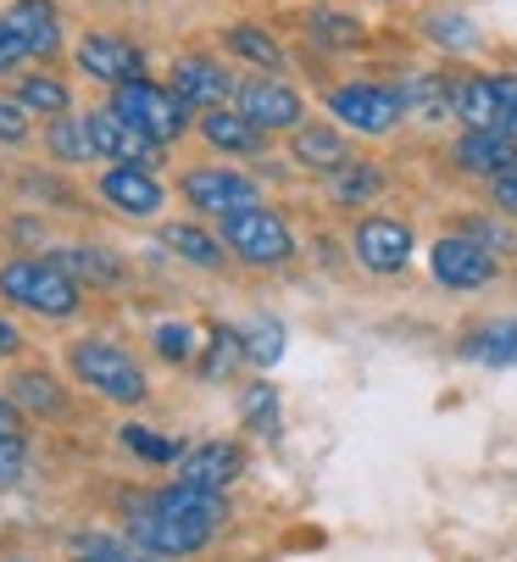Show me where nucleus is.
Masks as SVG:
<instances>
[{
  "mask_svg": "<svg viewBox=\"0 0 517 562\" xmlns=\"http://www.w3.org/2000/svg\"><path fill=\"white\" fill-rule=\"evenodd\" d=\"M223 40H228V50H234V56L256 61L262 72H279V67H284V50H279V40H273L268 29H256V23H234Z\"/></svg>",
  "mask_w": 517,
  "mask_h": 562,
  "instance_id": "24",
  "label": "nucleus"
},
{
  "mask_svg": "<svg viewBox=\"0 0 517 562\" xmlns=\"http://www.w3.org/2000/svg\"><path fill=\"white\" fill-rule=\"evenodd\" d=\"M72 373L106 401H139L145 395V368L112 340H78L72 346Z\"/></svg>",
  "mask_w": 517,
  "mask_h": 562,
  "instance_id": "5",
  "label": "nucleus"
},
{
  "mask_svg": "<svg viewBox=\"0 0 517 562\" xmlns=\"http://www.w3.org/2000/svg\"><path fill=\"white\" fill-rule=\"evenodd\" d=\"M239 112L268 134H279V128L295 134L306 123V101L284 85V78H250V85H239Z\"/></svg>",
  "mask_w": 517,
  "mask_h": 562,
  "instance_id": "10",
  "label": "nucleus"
},
{
  "mask_svg": "<svg viewBox=\"0 0 517 562\" xmlns=\"http://www.w3.org/2000/svg\"><path fill=\"white\" fill-rule=\"evenodd\" d=\"M245 357V335H234V329H217L212 335V357H206V373L217 379V373H228L234 362Z\"/></svg>",
  "mask_w": 517,
  "mask_h": 562,
  "instance_id": "37",
  "label": "nucleus"
},
{
  "mask_svg": "<svg viewBox=\"0 0 517 562\" xmlns=\"http://www.w3.org/2000/svg\"><path fill=\"white\" fill-rule=\"evenodd\" d=\"M112 112L117 117H128L134 128H145L150 139H179L184 134V123H190V106L172 95V90H161V85H150V78H134V85H117L112 90Z\"/></svg>",
  "mask_w": 517,
  "mask_h": 562,
  "instance_id": "6",
  "label": "nucleus"
},
{
  "mask_svg": "<svg viewBox=\"0 0 517 562\" xmlns=\"http://www.w3.org/2000/svg\"><path fill=\"white\" fill-rule=\"evenodd\" d=\"M18 106H29V112H45V117H61L67 112V85L61 78H23L18 85Z\"/></svg>",
  "mask_w": 517,
  "mask_h": 562,
  "instance_id": "29",
  "label": "nucleus"
},
{
  "mask_svg": "<svg viewBox=\"0 0 517 562\" xmlns=\"http://www.w3.org/2000/svg\"><path fill=\"white\" fill-rule=\"evenodd\" d=\"M451 162L473 179H501L512 162H517V139L512 134H495V128H468L457 145H451Z\"/></svg>",
  "mask_w": 517,
  "mask_h": 562,
  "instance_id": "16",
  "label": "nucleus"
},
{
  "mask_svg": "<svg viewBox=\"0 0 517 562\" xmlns=\"http://www.w3.org/2000/svg\"><path fill=\"white\" fill-rule=\"evenodd\" d=\"M95 134V156H112V162H134V168H161V139H150L145 128H134L128 117H117L112 106L106 112H83Z\"/></svg>",
  "mask_w": 517,
  "mask_h": 562,
  "instance_id": "9",
  "label": "nucleus"
},
{
  "mask_svg": "<svg viewBox=\"0 0 517 562\" xmlns=\"http://www.w3.org/2000/svg\"><path fill=\"white\" fill-rule=\"evenodd\" d=\"M239 413H245L250 429H262V435H268V429L279 424V395H273L268 384H250V390L239 395Z\"/></svg>",
  "mask_w": 517,
  "mask_h": 562,
  "instance_id": "35",
  "label": "nucleus"
},
{
  "mask_svg": "<svg viewBox=\"0 0 517 562\" xmlns=\"http://www.w3.org/2000/svg\"><path fill=\"white\" fill-rule=\"evenodd\" d=\"M328 112H334V123H345L351 134H368V139H384V134H395L401 128V117H406V101H401V85H339V90H328Z\"/></svg>",
  "mask_w": 517,
  "mask_h": 562,
  "instance_id": "4",
  "label": "nucleus"
},
{
  "mask_svg": "<svg viewBox=\"0 0 517 562\" xmlns=\"http://www.w3.org/2000/svg\"><path fill=\"white\" fill-rule=\"evenodd\" d=\"M167 251H179L195 268H223V246H217L206 228H195V223H172L167 228Z\"/></svg>",
  "mask_w": 517,
  "mask_h": 562,
  "instance_id": "26",
  "label": "nucleus"
},
{
  "mask_svg": "<svg viewBox=\"0 0 517 562\" xmlns=\"http://www.w3.org/2000/svg\"><path fill=\"white\" fill-rule=\"evenodd\" d=\"M78 67L117 90V85H134V78L145 72V56H139L128 40H117V34H83V45H78Z\"/></svg>",
  "mask_w": 517,
  "mask_h": 562,
  "instance_id": "12",
  "label": "nucleus"
},
{
  "mask_svg": "<svg viewBox=\"0 0 517 562\" xmlns=\"http://www.w3.org/2000/svg\"><path fill=\"white\" fill-rule=\"evenodd\" d=\"M101 195H106L117 212H128V217H156L161 201H167V190L156 184V173H150V168H134V162L106 168V173H101Z\"/></svg>",
  "mask_w": 517,
  "mask_h": 562,
  "instance_id": "13",
  "label": "nucleus"
},
{
  "mask_svg": "<svg viewBox=\"0 0 517 562\" xmlns=\"http://www.w3.org/2000/svg\"><path fill=\"white\" fill-rule=\"evenodd\" d=\"M239 468H245L239 446H223V440L195 446V451L179 457V479H184V485H201V491H228L239 479Z\"/></svg>",
  "mask_w": 517,
  "mask_h": 562,
  "instance_id": "17",
  "label": "nucleus"
},
{
  "mask_svg": "<svg viewBox=\"0 0 517 562\" xmlns=\"http://www.w3.org/2000/svg\"><path fill=\"white\" fill-rule=\"evenodd\" d=\"M228 518V502L223 491H201V485H184V479H172L167 491L145 496L134 513H128V540L156 551V557H190L201 551Z\"/></svg>",
  "mask_w": 517,
  "mask_h": 562,
  "instance_id": "1",
  "label": "nucleus"
},
{
  "mask_svg": "<svg viewBox=\"0 0 517 562\" xmlns=\"http://www.w3.org/2000/svg\"><path fill=\"white\" fill-rule=\"evenodd\" d=\"M201 134H206V145H217L223 156H256V150H262V139H268V128H256L245 112H228V106H212V112L201 117Z\"/></svg>",
  "mask_w": 517,
  "mask_h": 562,
  "instance_id": "20",
  "label": "nucleus"
},
{
  "mask_svg": "<svg viewBox=\"0 0 517 562\" xmlns=\"http://www.w3.org/2000/svg\"><path fill=\"white\" fill-rule=\"evenodd\" d=\"M428 268H435V279L446 284V290H484L490 279H495V251L490 246H479V239L462 228V234H446V239H435V251H428Z\"/></svg>",
  "mask_w": 517,
  "mask_h": 562,
  "instance_id": "7",
  "label": "nucleus"
},
{
  "mask_svg": "<svg viewBox=\"0 0 517 562\" xmlns=\"http://www.w3.org/2000/svg\"><path fill=\"white\" fill-rule=\"evenodd\" d=\"M56 262L78 279H90V284H112L123 273V262H112L106 251H56Z\"/></svg>",
  "mask_w": 517,
  "mask_h": 562,
  "instance_id": "31",
  "label": "nucleus"
},
{
  "mask_svg": "<svg viewBox=\"0 0 517 562\" xmlns=\"http://www.w3.org/2000/svg\"><path fill=\"white\" fill-rule=\"evenodd\" d=\"M245 357L262 362V368H273V362L284 357V324H273V317L250 324V329H245Z\"/></svg>",
  "mask_w": 517,
  "mask_h": 562,
  "instance_id": "32",
  "label": "nucleus"
},
{
  "mask_svg": "<svg viewBox=\"0 0 517 562\" xmlns=\"http://www.w3.org/2000/svg\"><path fill=\"white\" fill-rule=\"evenodd\" d=\"M0 435H23V407L12 401V390L0 395Z\"/></svg>",
  "mask_w": 517,
  "mask_h": 562,
  "instance_id": "43",
  "label": "nucleus"
},
{
  "mask_svg": "<svg viewBox=\"0 0 517 562\" xmlns=\"http://www.w3.org/2000/svg\"><path fill=\"white\" fill-rule=\"evenodd\" d=\"M457 351L468 362H484V368H517V317H495V324L468 329Z\"/></svg>",
  "mask_w": 517,
  "mask_h": 562,
  "instance_id": "21",
  "label": "nucleus"
},
{
  "mask_svg": "<svg viewBox=\"0 0 517 562\" xmlns=\"http://www.w3.org/2000/svg\"><path fill=\"white\" fill-rule=\"evenodd\" d=\"M495 78V95H501V112H506V134L517 139V72H490Z\"/></svg>",
  "mask_w": 517,
  "mask_h": 562,
  "instance_id": "39",
  "label": "nucleus"
},
{
  "mask_svg": "<svg viewBox=\"0 0 517 562\" xmlns=\"http://www.w3.org/2000/svg\"><path fill=\"white\" fill-rule=\"evenodd\" d=\"M172 95H179L184 106H228V95H234V78L217 67V61H206V56H184V61H172V85H167Z\"/></svg>",
  "mask_w": 517,
  "mask_h": 562,
  "instance_id": "15",
  "label": "nucleus"
},
{
  "mask_svg": "<svg viewBox=\"0 0 517 562\" xmlns=\"http://www.w3.org/2000/svg\"><path fill=\"white\" fill-rule=\"evenodd\" d=\"M290 150H295V162L312 168V173H339L345 162H351V139H345L339 128H328V123H301Z\"/></svg>",
  "mask_w": 517,
  "mask_h": 562,
  "instance_id": "18",
  "label": "nucleus"
},
{
  "mask_svg": "<svg viewBox=\"0 0 517 562\" xmlns=\"http://www.w3.org/2000/svg\"><path fill=\"white\" fill-rule=\"evenodd\" d=\"M156 351H161L167 362H190V357H195L190 324H161V329H156Z\"/></svg>",
  "mask_w": 517,
  "mask_h": 562,
  "instance_id": "36",
  "label": "nucleus"
},
{
  "mask_svg": "<svg viewBox=\"0 0 517 562\" xmlns=\"http://www.w3.org/2000/svg\"><path fill=\"white\" fill-rule=\"evenodd\" d=\"M72 551H78V562H172V557H156V551H145V546H123V540H72Z\"/></svg>",
  "mask_w": 517,
  "mask_h": 562,
  "instance_id": "28",
  "label": "nucleus"
},
{
  "mask_svg": "<svg viewBox=\"0 0 517 562\" xmlns=\"http://www.w3.org/2000/svg\"><path fill=\"white\" fill-rule=\"evenodd\" d=\"M412 228L401 223V217H362L357 223V234H351V251H357V262L368 268V273H379V279H390V273H401L406 262H412Z\"/></svg>",
  "mask_w": 517,
  "mask_h": 562,
  "instance_id": "8",
  "label": "nucleus"
},
{
  "mask_svg": "<svg viewBox=\"0 0 517 562\" xmlns=\"http://www.w3.org/2000/svg\"><path fill=\"white\" fill-rule=\"evenodd\" d=\"M379 190H384V168L379 162H345L339 173H328L334 206H368Z\"/></svg>",
  "mask_w": 517,
  "mask_h": 562,
  "instance_id": "22",
  "label": "nucleus"
},
{
  "mask_svg": "<svg viewBox=\"0 0 517 562\" xmlns=\"http://www.w3.org/2000/svg\"><path fill=\"white\" fill-rule=\"evenodd\" d=\"M468 234H473V239H479V246H490V251H495V257H501V251H506V246H512V234H506V228H501V223H484V217H479V223H468Z\"/></svg>",
  "mask_w": 517,
  "mask_h": 562,
  "instance_id": "42",
  "label": "nucleus"
},
{
  "mask_svg": "<svg viewBox=\"0 0 517 562\" xmlns=\"http://www.w3.org/2000/svg\"><path fill=\"white\" fill-rule=\"evenodd\" d=\"M423 29H428V40H435L440 50H462V56H468V50L479 45L473 23H468V18H451V12H435V18H428Z\"/></svg>",
  "mask_w": 517,
  "mask_h": 562,
  "instance_id": "33",
  "label": "nucleus"
},
{
  "mask_svg": "<svg viewBox=\"0 0 517 562\" xmlns=\"http://www.w3.org/2000/svg\"><path fill=\"white\" fill-rule=\"evenodd\" d=\"M217 223H223V246H228L239 262H250V268H284V262L295 257V234H290V223H284L268 201L234 206V212H223Z\"/></svg>",
  "mask_w": 517,
  "mask_h": 562,
  "instance_id": "2",
  "label": "nucleus"
},
{
  "mask_svg": "<svg viewBox=\"0 0 517 562\" xmlns=\"http://www.w3.org/2000/svg\"><path fill=\"white\" fill-rule=\"evenodd\" d=\"M29 106H18V101H0V139L7 145H18V139H29V117H23Z\"/></svg>",
  "mask_w": 517,
  "mask_h": 562,
  "instance_id": "40",
  "label": "nucleus"
},
{
  "mask_svg": "<svg viewBox=\"0 0 517 562\" xmlns=\"http://www.w3.org/2000/svg\"><path fill=\"white\" fill-rule=\"evenodd\" d=\"M401 101L412 117L423 123H440L451 112V78H435V72H412L406 85H401Z\"/></svg>",
  "mask_w": 517,
  "mask_h": 562,
  "instance_id": "23",
  "label": "nucleus"
},
{
  "mask_svg": "<svg viewBox=\"0 0 517 562\" xmlns=\"http://www.w3.org/2000/svg\"><path fill=\"white\" fill-rule=\"evenodd\" d=\"M7 23L18 29V40H23L29 56H56L61 50V23H56L50 0H18V7L7 12Z\"/></svg>",
  "mask_w": 517,
  "mask_h": 562,
  "instance_id": "19",
  "label": "nucleus"
},
{
  "mask_svg": "<svg viewBox=\"0 0 517 562\" xmlns=\"http://www.w3.org/2000/svg\"><path fill=\"white\" fill-rule=\"evenodd\" d=\"M512 173H517V162H512Z\"/></svg>",
  "mask_w": 517,
  "mask_h": 562,
  "instance_id": "45",
  "label": "nucleus"
},
{
  "mask_svg": "<svg viewBox=\"0 0 517 562\" xmlns=\"http://www.w3.org/2000/svg\"><path fill=\"white\" fill-rule=\"evenodd\" d=\"M0 295L40 317H72L78 312V279L56 257H18L0 268Z\"/></svg>",
  "mask_w": 517,
  "mask_h": 562,
  "instance_id": "3",
  "label": "nucleus"
},
{
  "mask_svg": "<svg viewBox=\"0 0 517 562\" xmlns=\"http://www.w3.org/2000/svg\"><path fill=\"white\" fill-rule=\"evenodd\" d=\"M29 462V440L23 435H0V485H18Z\"/></svg>",
  "mask_w": 517,
  "mask_h": 562,
  "instance_id": "38",
  "label": "nucleus"
},
{
  "mask_svg": "<svg viewBox=\"0 0 517 562\" xmlns=\"http://www.w3.org/2000/svg\"><path fill=\"white\" fill-rule=\"evenodd\" d=\"M184 201H190L195 212L223 217V212H234V206L262 201V190H256V179L239 173V168H195V173L184 179Z\"/></svg>",
  "mask_w": 517,
  "mask_h": 562,
  "instance_id": "11",
  "label": "nucleus"
},
{
  "mask_svg": "<svg viewBox=\"0 0 517 562\" xmlns=\"http://www.w3.org/2000/svg\"><path fill=\"white\" fill-rule=\"evenodd\" d=\"M23 346V335H18V324H7V317H0V357H12Z\"/></svg>",
  "mask_w": 517,
  "mask_h": 562,
  "instance_id": "44",
  "label": "nucleus"
},
{
  "mask_svg": "<svg viewBox=\"0 0 517 562\" xmlns=\"http://www.w3.org/2000/svg\"><path fill=\"white\" fill-rule=\"evenodd\" d=\"M312 40L328 45V50H357V45H362V23H357V18L317 12V18H312Z\"/></svg>",
  "mask_w": 517,
  "mask_h": 562,
  "instance_id": "30",
  "label": "nucleus"
},
{
  "mask_svg": "<svg viewBox=\"0 0 517 562\" xmlns=\"http://www.w3.org/2000/svg\"><path fill=\"white\" fill-rule=\"evenodd\" d=\"M12 401L23 413H40V418H61V407H67L50 373H18L12 379Z\"/></svg>",
  "mask_w": 517,
  "mask_h": 562,
  "instance_id": "25",
  "label": "nucleus"
},
{
  "mask_svg": "<svg viewBox=\"0 0 517 562\" xmlns=\"http://www.w3.org/2000/svg\"><path fill=\"white\" fill-rule=\"evenodd\" d=\"M50 150L61 156V162H90V156H95V134H90V123H83V117H61V123H50Z\"/></svg>",
  "mask_w": 517,
  "mask_h": 562,
  "instance_id": "27",
  "label": "nucleus"
},
{
  "mask_svg": "<svg viewBox=\"0 0 517 562\" xmlns=\"http://www.w3.org/2000/svg\"><path fill=\"white\" fill-rule=\"evenodd\" d=\"M29 50H23V40H18V29L7 23V18H0V72H12L18 61H23Z\"/></svg>",
  "mask_w": 517,
  "mask_h": 562,
  "instance_id": "41",
  "label": "nucleus"
},
{
  "mask_svg": "<svg viewBox=\"0 0 517 562\" xmlns=\"http://www.w3.org/2000/svg\"><path fill=\"white\" fill-rule=\"evenodd\" d=\"M451 117L468 123V128L506 134V112H501V95H495V78L490 72H457L451 78Z\"/></svg>",
  "mask_w": 517,
  "mask_h": 562,
  "instance_id": "14",
  "label": "nucleus"
},
{
  "mask_svg": "<svg viewBox=\"0 0 517 562\" xmlns=\"http://www.w3.org/2000/svg\"><path fill=\"white\" fill-rule=\"evenodd\" d=\"M123 446H128V451H139L145 462H179V457H184V451H179V440H161V435H156V429H145V424H128V429H123Z\"/></svg>",
  "mask_w": 517,
  "mask_h": 562,
  "instance_id": "34",
  "label": "nucleus"
}]
</instances>
